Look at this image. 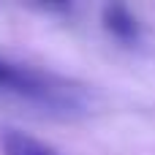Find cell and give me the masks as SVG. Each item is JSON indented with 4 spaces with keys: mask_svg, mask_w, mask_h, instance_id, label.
Returning a JSON list of instances; mask_svg holds the SVG:
<instances>
[{
    "mask_svg": "<svg viewBox=\"0 0 155 155\" xmlns=\"http://www.w3.org/2000/svg\"><path fill=\"white\" fill-rule=\"evenodd\" d=\"M0 90L60 117L90 112V95L82 84L8 57H0Z\"/></svg>",
    "mask_w": 155,
    "mask_h": 155,
    "instance_id": "obj_1",
    "label": "cell"
},
{
    "mask_svg": "<svg viewBox=\"0 0 155 155\" xmlns=\"http://www.w3.org/2000/svg\"><path fill=\"white\" fill-rule=\"evenodd\" d=\"M101 25H104V30H106L114 41H120V44L134 46V44L142 41V25H139V19H136L125 5H120V3L104 5V11H101Z\"/></svg>",
    "mask_w": 155,
    "mask_h": 155,
    "instance_id": "obj_2",
    "label": "cell"
},
{
    "mask_svg": "<svg viewBox=\"0 0 155 155\" xmlns=\"http://www.w3.org/2000/svg\"><path fill=\"white\" fill-rule=\"evenodd\" d=\"M0 150L3 155H54V150L19 128H5L0 134Z\"/></svg>",
    "mask_w": 155,
    "mask_h": 155,
    "instance_id": "obj_3",
    "label": "cell"
}]
</instances>
